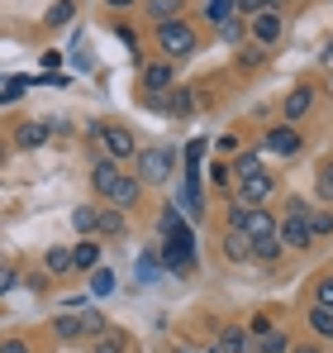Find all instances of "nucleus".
Segmentation results:
<instances>
[{
    "label": "nucleus",
    "instance_id": "f3484780",
    "mask_svg": "<svg viewBox=\"0 0 333 353\" xmlns=\"http://www.w3.org/2000/svg\"><path fill=\"white\" fill-rule=\"evenodd\" d=\"M14 143H19V148H43V143H48V124H43V119L14 124Z\"/></svg>",
    "mask_w": 333,
    "mask_h": 353
},
{
    "label": "nucleus",
    "instance_id": "473e14b6",
    "mask_svg": "<svg viewBox=\"0 0 333 353\" xmlns=\"http://www.w3.org/2000/svg\"><path fill=\"white\" fill-rule=\"evenodd\" d=\"M53 334H57V339H81V315H57Z\"/></svg>",
    "mask_w": 333,
    "mask_h": 353
},
{
    "label": "nucleus",
    "instance_id": "aec40b11",
    "mask_svg": "<svg viewBox=\"0 0 333 353\" xmlns=\"http://www.w3.org/2000/svg\"><path fill=\"white\" fill-rule=\"evenodd\" d=\"M181 210L186 215H200L205 201H200V172H186V186H181Z\"/></svg>",
    "mask_w": 333,
    "mask_h": 353
},
{
    "label": "nucleus",
    "instance_id": "4468645a",
    "mask_svg": "<svg viewBox=\"0 0 333 353\" xmlns=\"http://www.w3.org/2000/svg\"><path fill=\"white\" fill-rule=\"evenodd\" d=\"M119 176H124V172H119V163L100 153V158H96V168H91V186L100 191V201H105V196L114 191V181H119Z\"/></svg>",
    "mask_w": 333,
    "mask_h": 353
},
{
    "label": "nucleus",
    "instance_id": "ddd939ff",
    "mask_svg": "<svg viewBox=\"0 0 333 353\" xmlns=\"http://www.w3.org/2000/svg\"><path fill=\"white\" fill-rule=\"evenodd\" d=\"M138 196H143V181H138V176H119L105 201H110L114 210H133V205H138Z\"/></svg>",
    "mask_w": 333,
    "mask_h": 353
},
{
    "label": "nucleus",
    "instance_id": "dca6fc26",
    "mask_svg": "<svg viewBox=\"0 0 333 353\" xmlns=\"http://www.w3.org/2000/svg\"><path fill=\"white\" fill-rule=\"evenodd\" d=\"M224 258L228 263H253V248H248L243 230H224Z\"/></svg>",
    "mask_w": 333,
    "mask_h": 353
},
{
    "label": "nucleus",
    "instance_id": "f8f14e48",
    "mask_svg": "<svg viewBox=\"0 0 333 353\" xmlns=\"http://www.w3.org/2000/svg\"><path fill=\"white\" fill-rule=\"evenodd\" d=\"M210 353H253V334H248L243 325H224Z\"/></svg>",
    "mask_w": 333,
    "mask_h": 353
},
{
    "label": "nucleus",
    "instance_id": "412c9836",
    "mask_svg": "<svg viewBox=\"0 0 333 353\" xmlns=\"http://www.w3.org/2000/svg\"><path fill=\"white\" fill-rule=\"evenodd\" d=\"M181 10H186V0H148V19H153V24L181 19Z\"/></svg>",
    "mask_w": 333,
    "mask_h": 353
},
{
    "label": "nucleus",
    "instance_id": "c85d7f7f",
    "mask_svg": "<svg viewBox=\"0 0 333 353\" xmlns=\"http://www.w3.org/2000/svg\"><path fill=\"white\" fill-rule=\"evenodd\" d=\"M310 330H314L319 339H333V310H324V305H310Z\"/></svg>",
    "mask_w": 333,
    "mask_h": 353
},
{
    "label": "nucleus",
    "instance_id": "b1692460",
    "mask_svg": "<svg viewBox=\"0 0 333 353\" xmlns=\"http://www.w3.org/2000/svg\"><path fill=\"white\" fill-rule=\"evenodd\" d=\"M314 191H319V201L333 210V158L319 163V172H314Z\"/></svg>",
    "mask_w": 333,
    "mask_h": 353
},
{
    "label": "nucleus",
    "instance_id": "f257e3e1",
    "mask_svg": "<svg viewBox=\"0 0 333 353\" xmlns=\"http://www.w3.org/2000/svg\"><path fill=\"white\" fill-rule=\"evenodd\" d=\"M158 225H162V253H158L162 268H166V272H176V277H186V272L195 268V234H191L186 215H181L176 205H162Z\"/></svg>",
    "mask_w": 333,
    "mask_h": 353
},
{
    "label": "nucleus",
    "instance_id": "393cba45",
    "mask_svg": "<svg viewBox=\"0 0 333 353\" xmlns=\"http://www.w3.org/2000/svg\"><path fill=\"white\" fill-rule=\"evenodd\" d=\"M72 14H76V0H57V5H48L43 24L48 29H62V24H72Z\"/></svg>",
    "mask_w": 333,
    "mask_h": 353
},
{
    "label": "nucleus",
    "instance_id": "49530a36",
    "mask_svg": "<svg viewBox=\"0 0 333 353\" xmlns=\"http://www.w3.org/2000/svg\"><path fill=\"white\" fill-rule=\"evenodd\" d=\"M290 353H324L319 344H300V349H290Z\"/></svg>",
    "mask_w": 333,
    "mask_h": 353
},
{
    "label": "nucleus",
    "instance_id": "9b49d317",
    "mask_svg": "<svg viewBox=\"0 0 333 353\" xmlns=\"http://www.w3.org/2000/svg\"><path fill=\"white\" fill-rule=\"evenodd\" d=\"M248 34H253V43H262V48H267V43H277V39H281V14H277V10L253 14V19H248Z\"/></svg>",
    "mask_w": 333,
    "mask_h": 353
},
{
    "label": "nucleus",
    "instance_id": "a18cd8bd",
    "mask_svg": "<svg viewBox=\"0 0 333 353\" xmlns=\"http://www.w3.org/2000/svg\"><path fill=\"white\" fill-rule=\"evenodd\" d=\"M110 10H129V5H138V0H105Z\"/></svg>",
    "mask_w": 333,
    "mask_h": 353
},
{
    "label": "nucleus",
    "instance_id": "20e7f679",
    "mask_svg": "<svg viewBox=\"0 0 333 353\" xmlns=\"http://www.w3.org/2000/svg\"><path fill=\"white\" fill-rule=\"evenodd\" d=\"M171 168H176V148H166V143H153V148H143L138 153V181L143 186H158V181H166L171 176Z\"/></svg>",
    "mask_w": 333,
    "mask_h": 353
},
{
    "label": "nucleus",
    "instance_id": "c9c22d12",
    "mask_svg": "<svg viewBox=\"0 0 333 353\" xmlns=\"http://www.w3.org/2000/svg\"><path fill=\"white\" fill-rule=\"evenodd\" d=\"M200 158H205V139H191L186 143V172H200Z\"/></svg>",
    "mask_w": 333,
    "mask_h": 353
},
{
    "label": "nucleus",
    "instance_id": "79ce46f5",
    "mask_svg": "<svg viewBox=\"0 0 333 353\" xmlns=\"http://www.w3.org/2000/svg\"><path fill=\"white\" fill-rule=\"evenodd\" d=\"M210 181H215V186H228V181H233L228 163H210Z\"/></svg>",
    "mask_w": 333,
    "mask_h": 353
},
{
    "label": "nucleus",
    "instance_id": "5701e85b",
    "mask_svg": "<svg viewBox=\"0 0 333 353\" xmlns=\"http://www.w3.org/2000/svg\"><path fill=\"white\" fill-rule=\"evenodd\" d=\"M200 14H205V19L219 29V24H228V19L238 14V5H233V0H205V10H200Z\"/></svg>",
    "mask_w": 333,
    "mask_h": 353
},
{
    "label": "nucleus",
    "instance_id": "2eb2a0df",
    "mask_svg": "<svg viewBox=\"0 0 333 353\" xmlns=\"http://www.w3.org/2000/svg\"><path fill=\"white\" fill-rule=\"evenodd\" d=\"M124 230H129V225H124V210H114V205H105V210L96 215V239H119Z\"/></svg>",
    "mask_w": 333,
    "mask_h": 353
},
{
    "label": "nucleus",
    "instance_id": "7ed1b4c3",
    "mask_svg": "<svg viewBox=\"0 0 333 353\" xmlns=\"http://www.w3.org/2000/svg\"><path fill=\"white\" fill-rule=\"evenodd\" d=\"M305 215H310V201H300V196H290V210H286V220H277V243L281 248H290V253H305L314 239H310V225H305Z\"/></svg>",
    "mask_w": 333,
    "mask_h": 353
},
{
    "label": "nucleus",
    "instance_id": "4be33fe9",
    "mask_svg": "<svg viewBox=\"0 0 333 353\" xmlns=\"http://www.w3.org/2000/svg\"><path fill=\"white\" fill-rule=\"evenodd\" d=\"M305 225H310V239H329V234H333V210H329V205H319V210L310 205Z\"/></svg>",
    "mask_w": 333,
    "mask_h": 353
},
{
    "label": "nucleus",
    "instance_id": "58836bf2",
    "mask_svg": "<svg viewBox=\"0 0 333 353\" xmlns=\"http://www.w3.org/2000/svg\"><path fill=\"white\" fill-rule=\"evenodd\" d=\"M248 334H253V339L272 334V315H253V320H248Z\"/></svg>",
    "mask_w": 333,
    "mask_h": 353
},
{
    "label": "nucleus",
    "instance_id": "39448f33",
    "mask_svg": "<svg viewBox=\"0 0 333 353\" xmlns=\"http://www.w3.org/2000/svg\"><path fill=\"white\" fill-rule=\"evenodd\" d=\"M96 139L105 143V158H114V163H124V158L138 153V143H133V134L124 124H96Z\"/></svg>",
    "mask_w": 333,
    "mask_h": 353
},
{
    "label": "nucleus",
    "instance_id": "a878e982",
    "mask_svg": "<svg viewBox=\"0 0 333 353\" xmlns=\"http://www.w3.org/2000/svg\"><path fill=\"white\" fill-rule=\"evenodd\" d=\"M253 353H290V334H281V330H272V334L253 339Z\"/></svg>",
    "mask_w": 333,
    "mask_h": 353
},
{
    "label": "nucleus",
    "instance_id": "cd10ccee",
    "mask_svg": "<svg viewBox=\"0 0 333 353\" xmlns=\"http://www.w3.org/2000/svg\"><path fill=\"white\" fill-rule=\"evenodd\" d=\"M43 268H48L53 277L72 272V248H48V253H43Z\"/></svg>",
    "mask_w": 333,
    "mask_h": 353
},
{
    "label": "nucleus",
    "instance_id": "423d86ee",
    "mask_svg": "<svg viewBox=\"0 0 333 353\" xmlns=\"http://www.w3.org/2000/svg\"><path fill=\"white\" fill-rule=\"evenodd\" d=\"M272 191H277L272 172H257V176H248V181H238V186H233V201L253 210V205H267V196H272Z\"/></svg>",
    "mask_w": 333,
    "mask_h": 353
},
{
    "label": "nucleus",
    "instance_id": "6ab92c4d",
    "mask_svg": "<svg viewBox=\"0 0 333 353\" xmlns=\"http://www.w3.org/2000/svg\"><path fill=\"white\" fill-rule=\"evenodd\" d=\"M228 172L238 176V181H248V176L267 172V168H262V153H257V148H243V153H238V158H233V168H228Z\"/></svg>",
    "mask_w": 333,
    "mask_h": 353
},
{
    "label": "nucleus",
    "instance_id": "bb28decb",
    "mask_svg": "<svg viewBox=\"0 0 333 353\" xmlns=\"http://www.w3.org/2000/svg\"><path fill=\"white\" fill-rule=\"evenodd\" d=\"M158 272H162V258H158L153 248H143V253H138V282L148 287V282H158Z\"/></svg>",
    "mask_w": 333,
    "mask_h": 353
},
{
    "label": "nucleus",
    "instance_id": "a211bd4d",
    "mask_svg": "<svg viewBox=\"0 0 333 353\" xmlns=\"http://www.w3.org/2000/svg\"><path fill=\"white\" fill-rule=\"evenodd\" d=\"M72 268L96 272V268H100V243H96V239H81V243L72 248Z\"/></svg>",
    "mask_w": 333,
    "mask_h": 353
},
{
    "label": "nucleus",
    "instance_id": "f704fd0d",
    "mask_svg": "<svg viewBox=\"0 0 333 353\" xmlns=\"http://www.w3.org/2000/svg\"><path fill=\"white\" fill-rule=\"evenodd\" d=\"M96 353H129V339H124V334H114V330H105V334L96 339Z\"/></svg>",
    "mask_w": 333,
    "mask_h": 353
},
{
    "label": "nucleus",
    "instance_id": "37998d69",
    "mask_svg": "<svg viewBox=\"0 0 333 353\" xmlns=\"http://www.w3.org/2000/svg\"><path fill=\"white\" fill-rule=\"evenodd\" d=\"M219 39H224V43H238V39H243V24H238V19L219 24Z\"/></svg>",
    "mask_w": 333,
    "mask_h": 353
},
{
    "label": "nucleus",
    "instance_id": "c756f323",
    "mask_svg": "<svg viewBox=\"0 0 333 353\" xmlns=\"http://www.w3.org/2000/svg\"><path fill=\"white\" fill-rule=\"evenodd\" d=\"M29 86H34V77H10V81H0V105L19 101V96H24Z\"/></svg>",
    "mask_w": 333,
    "mask_h": 353
},
{
    "label": "nucleus",
    "instance_id": "72a5a7b5",
    "mask_svg": "<svg viewBox=\"0 0 333 353\" xmlns=\"http://www.w3.org/2000/svg\"><path fill=\"white\" fill-rule=\"evenodd\" d=\"M248 248H253V258H257V263H277L281 253H286L277 239H262V243H248Z\"/></svg>",
    "mask_w": 333,
    "mask_h": 353
},
{
    "label": "nucleus",
    "instance_id": "1a4fd4ad",
    "mask_svg": "<svg viewBox=\"0 0 333 353\" xmlns=\"http://www.w3.org/2000/svg\"><path fill=\"white\" fill-rule=\"evenodd\" d=\"M262 143H267L272 153H281V158H290V153H300V129H295V124H272Z\"/></svg>",
    "mask_w": 333,
    "mask_h": 353
},
{
    "label": "nucleus",
    "instance_id": "9d476101",
    "mask_svg": "<svg viewBox=\"0 0 333 353\" xmlns=\"http://www.w3.org/2000/svg\"><path fill=\"white\" fill-rule=\"evenodd\" d=\"M243 234H248V243L277 239V220H272V210H267V205H253V210H248V225H243Z\"/></svg>",
    "mask_w": 333,
    "mask_h": 353
},
{
    "label": "nucleus",
    "instance_id": "6e6552de",
    "mask_svg": "<svg viewBox=\"0 0 333 353\" xmlns=\"http://www.w3.org/2000/svg\"><path fill=\"white\" fill-rule=\"evenodd\" d=\"M171 86H176V67L171 62H148L143 67V91L148 96H166Z\"/></svg>",
    "mask_w": 333,
    "mask_h": 353
},
{
    "label": "nucleus",
    "instance_id": "de8ad7c7",
    "mask_svg": "<svg viewBox=\"0 0 333 353\" xmlns=\"http://www.w3.org/2000/svg\"><path fill=\"white\" fill-rule=\"evenodd\" d=\"M171 353H195V349H186V344H181V349H171Z\"/></svg>",
    "mask_w": 333,
    "mask_h": 353
},
{
    "label": "nucleus",
    "instance_id": "7c9ffc66",
    "mask_svg": "<svg viewBox=\"0 0 333 353\" xmlns=\"http://www.w3.org/2000/svg\"><path fill=\"white\" fill-rule=\"evenodd\" d=\"M96 215H100L96 205H81V210H72V230H76V234H96Z\"/></svg>",
    "mask_w": 333,
    "mask_h": 353
},
{
    "label": "nucleus",
    "instance_id": "e433bc0d",
    "mask_svg": "<svg viewBox=\"0 0 333 353\" xmlns=\"http://www.w3.org/2000/svg\"><path fill=\"white\" fill-rule=\"evenodd\" d=\"M233 5H238V14H248V19H253V14H267V10H277V0H233Z\"/></svg>",
    "mask_w": 333,
    "mask_h": 353
},
{
    "label": "nucleus",
    "instance_id": "ea45409f",
    "mask_svg": "<svg viewBox=\"0 0 333 353\" xmlns=\"http://www.w3.org/2000/svg\"><path fill=\"white\" fill-rule=\"evenodd\" d=\"M243 225H248V205L233 201V205H228V230H243Z\"/></svg>",
    "mask_w": 333,
    "mask_h": 353
},
{
    "label": "nucleus",
    "instance_id": "4c0bfd02",
    "mask_svg": "<svg viewBox=\"0 0 333 353\" xmlns=\"http://www.w3.org/2000/svg\"><path fill=\"white\" fill-rule=\"evenodd\" d=\"M314 305L333 310V277H319V282H314Z\"/></svg>",
    "mask_w": 333,
    "mask_h": 353
},
{
    "label": "nucleus",
    "instance_id": "c03bdc74",
    "mask_svg": "<svg viewBox=\"0 0 333 353\" xmlns=\"http://www.w3.org/2000/svg\"><path fill=\"white\" fill-rule=\"evenodd\" d=\"M0 353H34L24 339H0Z\"/></svg>",
    "mask_w": 333,
    "mask_h": 353
},
{
    "label": "nucleus",
    "instance_id": "2f4dec72",
    "mask_svg": "<svg viewBox=\"0 0 333 353\" xmlns=\"http://www.w3.org/2000/svg\"><path fill=\"white\" fill-rule=\"evenodd\" d=\"M110 292H114V272H110V268H96V272H91V296L105 301Z\"/></svg>",
    "mask_w": 333,
    "mask_h": 353
},
{
    "label": "nucleus",
    "instance_id": "a19ab883",
    "mask_svg": "<svg viewBox=\"0 0 333 353\" xmlns=\"http://www.w3.org/2000/svg\"><path fill=\"white\" fill-rule=\"evenodd\" d=\"M14 287H19V272L14 268H0V296H10Z\"/></svg>",
    "mask_w": 333,
    "mask_h": 353
},
{
    "label": "nucleus",
    "instance_id": "f03ea898",
    "mask_svg": "<svg viewBox=\"0 0 333 353\" xmlns=\"http://www.w3.org/2000/svg\"><path fill=\"white\" fill-rule=\"evenodd\" d=\"M158 48H162L166 62H181L200 48V34L191 19H171V24H158Z\"/></svg>",
    "mask_w": 333,
    "mask_h": 353
},
{
    "label": "nucleus",
    "instance_id": "0eeeda50",
    "mask_svg": "<svg viewBox=\"0 0 333 353\" xmlns=\"http://www.w3.org/2000/svg\"><path fill=\"white\" fill-rule=\"evenodd\" d=\"M310 105H314V86H290L281 101V115H286V124H300L310 115Z\"/></svg>",
    "mask_w": 333,
    "mask_h": 353
}]
</instances>
